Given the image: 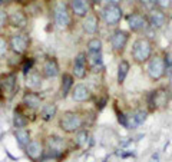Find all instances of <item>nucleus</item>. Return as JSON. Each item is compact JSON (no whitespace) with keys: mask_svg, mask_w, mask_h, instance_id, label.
I'll use <instances>...</instances> for the list:
<instances>
[{"mask_svg":"<svg viewBox=\"0 0 172 162\" xmlns=\"http://www.w3.org/2000/svg\"><path fill=\"white\" fill-rule=\"evenodd\" d=\"M155 3H156L158 9H161V10L166 12V13H168V10H171L172 7V0H155Z\"/></svg>","mask_w":172,"mask_h":162,"instance_id":"f704fd0d","label":"nucleus"},{"mask_svg":"<svg viewBox=\"0 0 172 162\" xmlns=\"http://www.w3.org/2000/svg\"><path fill=\"white\" fill-rule=\"evenodd\" d=\"M57 128L65 135H73L82 128H87V116L85 111H65L57 116Z\"/></svg>","mask_w":172,"mask_h":162,"instance_id":"f257e3e1","label":"nucleus"},{"mask_svg":"<svg viewBox=\"0 0 172 162\" xmlns=\"http://www.w3.org/2000/svg\"><path fill=\"white\" fill-rule=\"evenodd\" d=\"M0 90H1V75H0Z\"/></svg>","mask_w":172,"mask_h":162,"instance_id":"37998d69","label":"nucleus"},{"mask_svg":"<svg viewBox=\"0 0 172 162\" xmlns=\"http://www.w3.org/2000/svg\"><path fill=\"white\" fill-rule=\"evenodd\" d=\"M123 0H98V3H103V4H120Z\"/></svg>","mask_w":172,"mask_h":162,"instance_id":"58836bf2","label":"nucleus"},{"mask_svg":"<svg viewBox=\"0 0 172 162\" xmlns=\"http://www.w3.org/2000/svg\"><path fill=\"white\" fill-rule=\"evenodd\" d=\"M101 15H98L95 10L90 12L85 19H82L80 22V27L85 34L93 37V36H98L99 34V30H101Z\"/></svg>","mask_w":172,"mask_h":162,"instance_id":"a211bd4d","label":"nucleus"},{"mask_svg":"<svg viewBox=\"0 0 172 162\" xmlns=\"http://www.w3.org/2000/svg\"><path fill=\"white\" fill-rule=\"evenodd\" d=\"M9 39V48H10V53L19 56V58H24L27 55V52L30 50L32 46V37L27 32H19L15 30L13 33L7 34Z\"/></svg>","mask_w":172,"mask_h":162,"instance_id":"0eeeda50","label":"nucleus"},{"mask_svg":"<svg viewBox=\"0 0 172 162\" xmlns=\"http://www.w3.org/2000/svg\"><path fill=\"white\" fill-rule=\"evenodd\" d=\"M13 135H15V139H16L17 145L20 149H24L26 146L29 145V142L32 141V130L29 128H23V129H15L13 130Z\"/></svg>","mask_w":172,"mask_h":162,"instance_id":"c85d7f7f","label":"nucleus"},{"mask_svg":"<svg viewBox=\"0 0 172 162\" xmlns=\"http://www.w3.org/2000/svg\"><path fill=\"white\" fill-rule=\"evenodd\" d=\"M151 162H159V155H158V154H154V155H152V159H151Z\"/></svg>","mask_w":172,"mask_h":162,"instance_id":"ea45409f","label":"nucleus"},{"mask_svg":"<svg viewBox=\"0 0 172 162\" xmlns=\"http://www.w3.org/2000/svg\"><path fill=\"white\" fill-rule=\"evenodd\" d=\"M165 62H166V78L172 75V52H165Z\"/></svg>","mask_w":172,"mask_h":162,"instance_id":"e433bc0d","label":"nucleus"},{"mask_svg":"<svg viewBox=\"0 0 172 162\" xmlns=\"http://www.w3.org/2000/svg\"><path fill=\"white\" fill-rule=\"evenodd\" d=\"M1 102H4V97H3V95H1V92H0V103Z\"/></svg>","mask_w":172,"mask_h":162,"instance_id":"a19ab883","label":"nucleus"},{"mask_svg":"<svg viewBox=\"0 0 172 162\" xmlns=\"http://www.w3.org/2000/svg\"><path fill=\"white\" fill-rule=\"evenodd\" d=\"M129 39H131V32L128 30H123L120 27L113 29L110 36H109V43H110V50L115 56L122 58V55L125 53L126 46L129 43Z\"/></svg>","mask_w":172,"mask_h":162,"instance_id":"9d476101","label":"nucleus"},{"mask_svg":"<svg viewBox=\"0 0 172 162\" xmlns=\"http://www.w3.org/2000/svg\"><path fill=\"white\" fill-rule=\"evenodd\" d=\"M145 73L149 78V81L156 83L166 78V62H165V53L155 52L152 58L145 63Z\"/></svg>","mask_w":172,"mask_h":162,"instance_id":"39448f33","label":"nucleus"},{"mask_svg":"<svg viewBox=\"0 0 172 162\" xmlns=\"http://www.w3.org/2000/svg\"><path fill=\"white\" fill-rule=\"evenodd\" d=\"M123 19V9L120 4H103L101 10V20L109 29L119 27V23Z\"/></svg>","mask_w":172,"mask_h":162,"instance_id":"1a4fd4ad","label":"nucleus"},{"mask_svg":"<svg viewBox=\"0 0 172 162\" xmlns=\"http://www.w3.org/2000/svg\"><path fill=\"white\" fill-rule=\"evenodd\" d=\"M10 55V48H9V39L4 33H0V60L6 59Z\"/></svg>","mask_w":172,"mask_h":162,"instance_id":"2f4dec72","label":"nucleus"},{"mask_svg":"<svg viewBox=\"0 0 172 162\" xmlns=\"http://www.w3.org/2000/svg\"><path fill=\"white\" fill-rule=\"evenodd\" d=\"M168 79H169V85L172 86V75H169V76H168Z\"/></svg>","mask_w":172,"mask_h":162,"instance_id":"79ce46f5","label":"nucleus"},{"mask_svg":"<svg viewBox=\"0 0 172 162\" xmlns=\"http://www.w3.org/2000/svg\"><path fill=\"white\" fill-rule=\"evenodd\" d=\"M116 118H118V122H119V125H122L123 128H129V123H128V115L125 114L123 111H118L116 109Z\"/></svg>","mask_w":172,"mask_h":162,"instance_id":"c9c22d12","label":"nucleus"},{"mask_svg":"<svg viewBox=\"0 0 172 162\" xmlns=\"http://www.w3.org/2000/svg\"><path fill=\"white\" fill-rule=\"evenodd\" d=\"M20 103L32 114H36L39 112V109L42 108L43 105V97L42 95H39V92H34V90H24L23 95H22V99H20Z\"/></svg>","mask_w":172,"mask_h":162,"instance_id":"f3484780","label":"nucleus"},{"mask_svg":"<svg viewBox=\"0 0 172 162\" xmlns=\"http://www.w3.org/2000/svg\"><path fill=\"white\" fill-rule=\"evenodd\" d=\"M70 73H72V76H73L75 79H78V81H83V79L87 78V75H89V65H87V56H86L85 50L79 52V53L73 58Z\"/></svg>","mask_w":172,"mask_h":162,"instance_id":"ddd939ff","label":"nucleus"},{"mask_svg":"<svg viewBox=\"0 0 172 162\" xmlns=\"http://www.w3.org/2000/svg\"><path fill=\"white\" fill-rule=\"evenodd\" d=\"M1 95L4 100H12L19 92V75L16 70H10L1 75Z\"/></svg>","mask_w":172,"mask_h":162,"instance_id":"9b49d317","label":"nucleus"},{"mask_svg":"<svg viewBox=\"0 0 172 162\" xmlns=\"http://www.w3.org/2000/svg\"><path fill=\"white\" fill-rule=\"evenodd\" d=\"M30 115L33 116H37L36 114H32L29 112L22 103H19L16 108L13 109V115H12V125L15 129H23V128H27L30 123H32V118Z\"/></svg>","mask_w":172,"mask_h":162,"instance_id":"4468645a","label":"nucleus"},{"mask_svg":"<svg viewBox=\"0 0 172 162\" xmlns=\"http://www.w3.org/2000/svg\"><path fill=\"white\" fill-rule=\"evenodd\" d=\"M86 56H87L89 72H92V73H101V72L105 70L103 53H86Z\"/></svg>","mask_w":172,"mask_h":162,"instance_id":"bb28decb","label":"nucleus"},{"mask_svg":"<svg viewBox=\"0 0 172 162\" xmlns=\"http://www.w3.org/2000/svg\"><path fill=\"white\" fill-rule=\"evenodd\" d=\"M19 67H20V70H22V73H23V76H24L26 73H29L32 69L36 67V59H34V58H27V56H24V58H22Z\"/></svg>","mask_w":172,"mask_h":162,"instance_id":"7c9ffc66","label":"nucleus"},{"mask_svg":"<svg viewBox=\"0 0 172 162\" xmlns=\"http://www.w3.org/2000/svg\"><path fill=\"white\" fill-rule=\"evenodd\" d=\"M129 70H131V62L125 58H120L118 62V70H116V82L119 86L125 83L128 75H129Z\"/></svg>","mask_w":172,"mask_h":162,"instance_id":"cd10ccee","label":"nucleus"},{"mask_svg":"<svg viewBox=\"0 0 172 162\" xmlns=\"http://www.w3.org/2000/svg\"><path fill=\"white\" fill-rule=\"evenodd\" d=\"M23 151H24V155L32 162H39L43 158V155L46 154L45 139L43 138H32L29 145L26 146Z\"/></svg>","mask_w":172,"mask_h":162,"instance_id":"dca6fc26","label":"nucleus"},{"mask_svg":"<svg viewBox=\"0 0 172 162\" xmlns=\"http://www.w3.org/2000/svg\"><path fill=\"white\" fill-rule=\"evenodd\" d=\"M86 53H103V42L99 36H93L86 42Z\"/></svg>","mask_w":172,"mask_h":162,"instance_id":"c756f323","label":"nucleus"},{"mask_svg":"<svg viewBox=\"0 0 172 162\" xmlns=\"http://www.w3.org/2000/svg\"><path fill=\"white\" fill-rule=\"evenodd\" d=\"M136 1H138V9L145 12V13H148L149 10H152V9L156 7L155 0H136Z\"/></svg>","mask_w":172,"mask_h":162,"instance_id":"473e14b6","label":"nucleus"},{"mask_svg":"<svg viewBox=\"0 0 172 162\" xmlns=\"http://www.w3.org/2000/svg\"><path fill=\"white\" fill-rule=\"evenodd\" d=\"M43 81H45V78L42 76L40 70L36 69V67L32 69L29 73L24 75V86H26L27 90H34V92H37V90L43 86Z\"/></svg>","mask_w":172,"mask_h":162,"instance_id":"4be33fe9","label":"nucleus"},{"mask_svg":"<svg viewBox=\"0 0 172 162\" xmlns=\"http://www.w3.org/2000/svg\"><path fill=\"white\" fill-rule=\"evenodd\" d=\"M52 16L53 25L59 30H69L73 23V16L69 10L66 0H55L52 6Z\"/></svg>","mask_w":172,"mask_h":162,"instance_id":"20e7f679","label":"nucleus"},{"mask_svg":"<svg viewBox=\"0 0 172 162\" xmlns=\"http://www.w3.org/2000/svg\"><path fill=\"white\" fill-rule=\"evenodd\" d=\"M7 19H9V27H12L13 30L19 32H26L27 26H29V13L26 12L24 7L17 6L12 10H7Z\"/></svg>","mask_w":172,"mask_h":162,"instance_id":"f8f14e48","label":"nucleus"},{"mask_svg":"<svg viewBox=\"0 0 172 162\" xmlns=\"http://www.w3.org/2000/svg\"><path fill=\"white\" fill-rule=\"evenodd\" d=\"M69 10L75 19H85L90 12H93L92 0H68Z\"/></svg>","mask_w":172,"mask_h":162,"instance_id":"2eb2a0df","label":"nucleus"},{"mask_svg":"<svg viewBox=\"0 0 172 162\" xmlns=\"http://www.w3.org/2000/svg\"><path fill=\"white\" fill-rule=\"evenodd\" d=\"M92 136H90V132L87 128H82L79 129L76 133L72 135V139H70V145H72V149L76 148V149H83L87 146V144L90 142Z\"/></svg>","mask_w":172,"mask_h":162,"instance_id":"a878e982","label":"nucleus"},{"mask_svg":"<svg viewBox=\"0 0 172 162\" xmlns=\"http://www.w3.org/2000/svg\"><path fill=\"white\" fill-rule=\"evenodd\" d=\"M125 19H126V25L131 33H135L139 36H148V32H154L149 26L146 13L139 9L129 12Z\"/></svg>","mask_w":172,"mask_h":162,"instance_id":"423d86ee","label":"nucleus"},{"mask_svg":"<svg viewBox=\"0 0 172 162\" xmlns=\"http://www.w3.org/2000/svg\"><path fill=\"white\" fill-rule=\"evenodd\" d=\"M75 86V78L72 76L70 72H63L60 75V83H59V97L66 99L70 96V92Z\"/></svg>","mask_w":172,"mask_h":162,"instance_id":"393cba45","label":"nucleus"},{"mask_svg":"<svg viewBox=\"0 0 172 162\" xmlns=\"http://www.w3.org/2000/svg\"><path fill=\"white\" fill-rule=\"evenodd\" d=\"M95 103H96V105H95V108H96V111H102L103 108L106 106V103H108V96L98 97V100H96Z\"/></svg>","mask_w":172,"mask_h":162,"instance_id":"4c0bfd02","label":"nucleus"},{"mask_svg":"<svg viewBox=\"0 0 172 162\" xmlns=\"http://www.w3.org/2000/svg\"><path fill=\"white\" fill-rule=\"evenodd\" d=\"M40 73L45 79H56L62 75L60 65L57 62V59L55 56H48L43 59L42 65H40Z\"/></svg>","mask_w":172,"mask_h":162,"instance_id":"6ab92c4d","label":"nucleus"},{"mask_svg":"<svg viewBox=\"0 0 172 162\" xmlns=\"http://www.w3.org/2000/svg\"><path fill=\"white\" fill-rule=\"evenodd\" d=\"M146 16H148L149 26H151V29H152L154 32L164 29V27L168 25V13L164 12V10H161V9H158V7L149 10V12L146 13Z\"/></svg>","mask_w":172,"mask_h":162,"instance_id":"412c9836","label":"nucleus"},{"mask_svg":"<svg viewBox=\"0 0 172 162\" xmlns=\"http://www.w3.org/2000/svg\"><path fill=\"white\" fill-rule=\"evenodd\" d=\"M155 53L154 40L149 36H138L132 43L131 59L138 66H145V63L152 58Z\"/></svg>","mask_w":172,"mask_h":162,"instance_id":"f03ea898","label":"nucleus"},{"mask_svg":"<svg viewBox=\"0 0 172 162\" xmlns=\"http://www.w3.org/2000/svg\"><path fill=\"white\" fill-rule=\"evenodd\" d=\"M43 139H45V148H46L45 155L52 158V159H55L56 162H60L62 159H65L66 155L72 151L70 141H68L66 138H63L60 135L52 133V135H48Z\"/></svg>","mask_w":172,"mask_h":162,"instance_id":"7ed1b4c3","label":"nucleus"},{"mask_svg":"<svg viewBox=\"0 0 172 162\" xmlns=\"http://www.w3.org/2000/svg\"><path fill=\"white\" fill-rule=\"evenodd\" d=\"M128 115V123H129V128L128 129H136L141 125H143L149 116V112L143 108H136L134 111H131Z\"/></svg>","mask_w":172,"mask_h":162,"instance_id":"b1692460","label":"nucleus"},{"mask_svg":"<svg viewBox=\"0 0 172 162\" xmlns=\"http://www.w3.org/2000/svg\"><path fill=\"white\" fill-rule=\"evenodd\" d=\"M169 99H171V92L168 88H165V86L156 88L155 90L149 92L146 96V105H148L146 111L155 112V111L165 109L169 103Z\"/></svg>","mask_w":172,"mask_h":162,"instance_id":"6e6552de","label":"nucleus"},{"mask_svg":"<svg viewBox=\"0 0 172 162\" xmlns=\"http://www.w3.org/2000/svg\"><path fill=\"white\" fill-rule=\"evenodd\" d=\"M7 7H0V33H3L9 27V19H7Z\"/></svg>","mask_w":172,"mask_h":162,"instance_id":"72a5a7b5","label":"nucleus"},{"mask_svg":"<svg viewBox=\"0 0 172 162\" xmlns=\"http://www.w3.org/2000/svg\"><path fill=\"white\" fill-rule=\"evenodd\" d=\"M59 115V106L56 102H46L42 105V108L37 112V118L46 123L52 122L53 119H56Z\"/></svg>","mask_w":172,"mask_h":162,"instance_id":"5701e85b","label":"nucleus"},{"mask_svg":"<svg viewBox=\"0 0 172 162\" xmlns=\"http://www.w3.org/2000/svg\"><path fill=\"white\" fill-rule=\"evenodd\" d=\"M70 97L76 103H86V102L93 100V93L86 83L78 82V83H75V86L70 92Z\"/></svg>","mask_w":172,"mask_h":162,"instance_id":"aec40b11","label":"nucleus"}]
</instances>
